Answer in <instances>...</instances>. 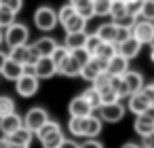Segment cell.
<instances>
[{
	"instance_id": "obj_4",
	"label": "cell",
	"mask_w": 154,
	"mask_h": 148,
	"mask_svg": "<svg viewBox=\"0 0 154 148\" xmlns=\"http://www.w3.org/2000/svg\"><path fill=\"white\" fill-rule=\"evenodd\" d=\"M131 36H135L141 45H150V40L154 36V21H146L137 15V21L131 28Z\"/></svg>"
},
{
	"instance_id": "obj_16",
	"label": "cell",
	"mask_w": 154,
	"mask_h": 148,
	"mask_svg": "<svg viewBox=\"0 0 154 148\" xmlns=\"http://www.w3.org/2000/svg\"><path fill=\"white\" fill-rule=\"evenodd\" d=\"M0 74H2V76H5L7 80H17V78H19L21 74H23V66L7 57V61H5L2 70H0Z\"/></svg>"
},
{
	"instance_id": "obj_43",
	"label": "cell",
	"mask_w": 154,
	"mask_h": 148,
	"mask_svg": "<svg viewBox=\"0 0 154 148\" xmlns=\"http://www.w3.org/2000/svg\"><path fill=\"white\" fill-rule=\"evenodd\" d=\"M72 13H74V7H72L70 2H68V5H63V7L57 11V21H59V24H63V21H66Z\"/></svg>"
},
{
	"instance_id": "obj_2",
	"label": "cell",
	"mask_w": 154,
	"mask_h": 148,
	"mask_svg": "<svg viewBox=\"0 0 154 148\" xmlns=\"http://www.w3.org/2000/svg\"><path fill=\"white\" fill-rule=\"evenodd\" d=\"M34 24H36L38 30L51 32V30L57 26V13H55L51 7H38L36 13H34Z\"/></svg>"
},
{
	"instance_id": "obj_50",
	"label": "cell",
	"mask_w": 154,
	"mask_h": 148,
	"mask_svg": "<svg viewBox=\"0 0 154 148\" xmlns=\"http://www.w3.org/2000/svg\"><path fill=\"white\" fill-rule=\"evenodd\" d=\"M82 2H87V0H70V5H72L74 9H76L78 5H82Z\"/></svg>"
},
{
	"instance_id": "obj_40",
	"label": "cell",
	"mask_w": 154,
	"mask_h": 148,
	"mask_svg": "<svg viewBox=\"0 0 154 148\" xmlns=\"http://www.w3.org/2000/svg\"><path fill=\"white\" fill-rule=\"evenodd\" d=\"M108 83H110V74L103 70V72H99V74L93 78L91 87H95V89H103V87H108Z\"/></svg>"
},
{
	"instance_id": "obj_12",
	"label": "cell",
	"mask_w": 154,
	"mask_h": 148,
	"mask_svg": "<svg viewBox=\"0 0 154 148\" xmlns=\"http://www.w3.org/2000/svg\"><path fill=\"white\" fill-rule=\"evenodd\" d=\"M129 70V59L125 57V55H120V53H114L110 59H108V66H106V72L108 74H125Z\"/></svg>"
},
{
	"instance_id": "obj_21",
	"label": "cell",
	"mask_w": 154,
	"mask_h": 148,
	"mask_svg": "<svg viewBox=\"0 0 154 148\" xmlns=\"http://www.w3.org/2000/svg\"><path fill=\"white\" fill-rule=\"evenodd\" d=\"M133 129H135L137 135L143 137V135H148V133L154 131V121L148 118L146 114H137V116H135V123H133Z\"/></svg>"
},
{
	"instance_id": "obj_32",
	"label": "cell",
	"mask_w": 154,
	"mask_h": 148,
	"mask_svg": "<svg viewBox=\"0 0 154 148\" xmlns=\"http://www.w3.org/2000/svg\"><path fill=\"white\" fill-rule=\"evenodd\" d=\"M82 97L91 104V108H93V110H97V108L101 106V102H99V91H97L95 87H89V89L82 93Z\"/></svg>"
},
{
	"instance_id": "obj_47",
	"label": "cell",
	"mask_w": 154,
	"mask_h": 148,
	"mask_svg": "<svg viewBox=\"0 0 154 148\" xmlns=\"http://www.w3.org/2000/svg\"><path fill=\"white\" fill-rule=\"evenodd\" d=\"M143 148H154V131L143 135Z\"/></svg>"
},
{
	"instance_id": "obj_30",
	"label": "cell",
	"mask_w": 154,
	"mask_h": 148,
	"mask_svg": "<svg viewBox=\"0 0 154 148\" xmlns=\"http://www.w3.org/2000/svg\"><path fill=\"white\" fill-rule=\"evenodd\" d=\"M125 13H127V2H125V0H112V2H110V17L114 21L120 19Z\"/></svg>"
},
{
	"instance_id": "obj_46",
	"label": "cell",
	"mask_w": 154,
	"mask_h": 148,
	"mask_svg": "<svg viewBox=\"0 0 154 148\" xmlns=\"http://www.w3.org/2000/svg\"><path fill=\"white\" fill-rule=\"evenodd\" d=\"M78 148H103V144H101V142H97L95 137H87V142L78 144Z\"/></svg>"
},
{
	"instance_id": "obj_15",
	"label": "cell",
	"mask_w": 154,
	"mask_h": 148,
	"mask_svg": "<svg viewBox=\"0 0 154 148\" xmlns=\"http://www.w3.org/2000/svg\"><path fill=\"white\" fill-rule=\"evenodd\" d=\"M122 80H125V87H127V93H129V95L135 93V91H139V89L143 87V76H141L139 72L127 70V72L122 74Z\"/></svg>"
},
{
	"instance_id": "obj_19",
	"label": "cell",
	"mask_w": 154,
	"mask_h": 148,
	"mask_svg": "<svg viewBox=\"0 0 154 148\" xmlns=\"http://www.w3.org/2000/svg\"><path fill=\"white\" fill-rule=\"evenodd\" d=\"M57 74H63V76H80V66H78V61L72 55H68L57 66Z\"/></svg>"
},
{
	"instance_id": "obj_14",
	"label": "cell",
	"mask_w": 154,
	"mask_h": 148,
	"mask_svg": "<svg viewBox=\"0 0 154 148\" xmlns=\"http://www.w3.org/2000/svg\"><path fill=\"white\" fill-rule=\"evenodd\" d=\"M23 123H21V116L17 112H11L7 116H0V131H2L5 135H11L15 129H19Z\"/></svg>"
},
{
	"instance_id": "obj_41",
	"label": "cell",
	"mask_w": 154,
	"mask_h": 148,
	"mask_svg": "<svg viewBox=\"0 0 154 148\" xmlns=\"http://www.w3.org/2000/svg\"><path fill=\"white\" fill-rule=\"evenodd\" d=\"M135 21H137V17H135V15H131V13H125V15H122L120 19H116L114 24H116V26H120V28H129V30H131V28L135 26Z\"/></svg>"
},
{
	"instance_id": "obj_28",
	"label": "cell",
	"mask_w": 154,
	"mask_h": 148,
	"mask_svg": "<svg viewBox=\"0 0 154 148\" xmlns=\"http://www.w3.org/2000/svg\"><path fill=\"white\" fill-rule=\"evenodd\" d=\"M110 2H112V0H91L93 15L95 17H108L110 15Z\"/></svg>"
},
{
	"instance_id": "obj_22",
	"label": "cell",
	"mask_w": 154,
	"mask_h": 148,
	"mask_svg": "<svg viewBox=\"0 0 154 148\" xmlns=\"http://www.w3.org/2000/svg\"><path fill=\"white\" fill-rule=\"evenodd\" d=\"M101 127H103V121L95 114H89L87 125H85V137H97L101 133Z\"/></svg>"
},
{
	"instance_id": "obj_55",
	"label": "cell",
	"mask_w": 154,
	"mask_h": 148,
	"mask_svg": "<svg viewBox=\"0 0 154 148\" xmlns=\"http://www.w3.org/2000/svg\"><path fill=\"white\" fill-rule=\"evenodd\" d=\"M150 59L154 61V47H152V53H150Z\"/></svg>"
},
{
	"instance_id": "obj_13",
	"label": "cell",
	"mask_w": 154,
	"mask_h": 148,
	"mask_svg": "<svg viewBox=\"0 0 154 148\" xmlns=\"http://www.w3.org/2000/svg\"><path fill=\"white\" fill-rule=\"evenodd\" d=\"M68 110H70V116H89V114H93V108H91V104H89V102H87L82 95L74 97V99L70 102Z\"/></svg>"
},
{
	"instance_id": "obj_27",
	"label": "cell",
	"mask_w": 154,
	"mask_h": 148,
	"mask_svg": "<svg viewBox=\"0 0 154 148\" xmlns=\"http://www.w3.org/2000/svg\"><path fill=\"white\" fill-rule=\"evenodd\" d=\"M61 140H63V133H61V129H57V131L47 133V135L40 140V144H42V148H59Z\"/></svg>"
},
{
	"instance_id": "obj_58",
	"label": "cell",
	"mask_w": 154,
	"mask_h": 148,
	"mask_svg": "<svg viewBox=\"0 0 154 148\" xmlns=\"http://www.w3.org/2000/svg\"><path fill=\"white\" fill-rule=\"evenodd\" d=\"M152 87H154V83H152Z\"/></svg>"
},
{
	"instance_id": "obj_48",
	"label": "cell",
	"mask_w": 154,
	"mask_h": 148,
	"mask_svg": "<svg viewBox=\"0 0 154 148\" xmlns=\"http://www.w3.org/2000/svg\"><path fill=\"white\" fill-rule=\"evenodd\" d=\"M59 148H78V144L74 142V140H61V144H59Z\"/></svg>"
},
{
	"instance_id": "obj_34",
	"label": "cell",
	"mask_w": 154,
	"mask_h": 148,
	"mask_svg": "<svg viewBox=\"0 0 154 148\" xmlns=\"http://www.w3.org/2000/svg\"><path fill=\"white\" fill-rule=\"evenodd\" d=\"M11 112H15V102L9 95H0V116H7Z\"/></svg>"
},
{
	"instance_id": "obj_25",
	"label": "cell",
	"mask_w": 154,
	"mask_h": 148,
	"mask_svg": "<svg viewBox=\"0 0 154 148\" xmlns=\"http://www.w3.org/2000/svg\"><path fill=\"white\" fill-rule=\"evenodd\" d=\"M85 125H87V116H70L68 131L76 137H85Z\"/></svg>"
},
{
	"instance_id": "obj_37",
	"label": "cell",
	"mask_w": 154,
	"mask_h": 148,
	"mask_svg": "<svg viewBox=\"0 0 154 148\" xmlns=\"http://www.w3.org/2000/svg\"><path fill=\"white\" fill-rule=\"evenodd\" d=\"M57 129H61V127H59V123H55V121H51V118H49L47 123H42V127L36 131V135H38V140H42L47 133H51V131H57Z\"/></svg>"
},
{
	"instance_id": "obj_3",
	"label": "cell",
	"mask_w": 154,
	"mask_h": 148,
	"mask_svg": "<svg viewBox=\"0 0 154 148\" xmlns=\"http://www.w3.org/2000/svg\"><path fill=\"white\" fill-rule=\"evenodd\" d=\"M47 121H49V112H47L45 108H30V110L26 112V116L21 118L23 127H28L32 133H36V131L42 127V123H47Z\"/></svg>"
},
{
	"instance_id": "obj_7",
	"label": "cell",
	"mask_w": 154,
	"mask_h": 148,
	"mask_svg": "<svg viewBox=\"0 0 154 148\" xmlns=\"http://www.w3.org/2000/svg\"><path fill=\"white\" fill-rule=\"evenodd\" d=\"M9 59H13V61H17V64H28V61H36L38 59V53L34 51V47H28V45H19V47H13L11 49V53L7 55Z\"/></svg>"
},
{
	"instance_id": "obj_56",
	"label": "cell",
	"mask_w": 154,
	"mask_h": 148,
	"mask_svg": "<svg viewBox=\"0 0 154 148\" xmlns=\"http://www.w3.org/2000/svg\"><path fill=\"white\" fill-rule=\"evenodd\" d=\"M150 45H152V47H154V36H152V40H150Z\"/></svg>"
},
{
	"instance_id": "obj_11",
	"label": "cell",
	"mask_w": 154,
	"mask_h": 148,
	"mask_svg": "<svg viewBox=\"0 0 154 148\" xmlns=\"http://www.w3.org/2000/svg\"><path fill=\"white\" fill-rule=\"evenodd\" d=\"M118 47V53L120 55H125L127 59H133V57H137L139 55V49H141V43L135 38V36H129V38H125L120 45H116Z\"/></svg>"
},
{
	"instance_id": "obj_53",
	"label": "cell",
	"mask_w": 154,
	"mask_h": 148,
	"mask_svg": "<svg viewBox=\"0 0 154 148\" xmlns=\"http://www.w3.org/2000/svg\"><path fill=\"white\" fill-rule=\"evenodd\" d=\"M0 148H9V142H7V137H2V140H0Z\"/></svg>"
},
{
	"instance_id": "obj_9",
	"label": "cell",
	"mask_w": 154,
	"mask_h": 148,
	"mask_svg": "<svg viewBox=\"0 0 154 148\" xmlns=\"http://www.w3.org/2000/svg\"><path fill=\"white\" fill-rule=\"evenodd\" d=\"M34 70H36V78L38 80H45V78H51L57 74V66L53 64L51 57H38L34 61Z\"/></svg>"
},
{
	"instance_id": "obj_24",
	"label": "cell",
	"mask_w": 154,
	"mask_h": 148,
	"mask_svg": "<svg viewBox=\"0 0 154 148\" xmlns=\"http://www.w3.org/2000/svg\"><path fill=\"white\" fill-rule=\"evenodd\" d=\"M85 40H87V32L85 30L82 32H70V34H66V47H68V51L85 47Z\"/></svg>"
},
{
	"instance_id": "obj_31",
	"label": "cell",
	"mask_w": 154,
	"mask_h": 148,
	"mask_svg": "<svg viewBox=\"0 0 154 148\" xmlns=\"http://www.w3.org/2000/svg\"><path fill=\"white\" fill-rule=\"evenodd\" d=\"M15 15H17V13H13L9 7L0 5V28H7V26L15 24Z\"/></svg>"
},
{
	"instance_id": "obj_6",
	"label": "cell",
	"mask_w": 154,
	"mask_h": 148,
	"mask_svg": "<svg viewBox=\"0 0 154 148\" xmlns=\"http://www.w3.org/2000/svg\"><path fill=\"white\" fill-rule=\"evenodd\" d=\"M15 89H17V93L21 97H32L38 91V78L32 76V74H21L15 80Z\"/></svg>"
},
{
	"instance_id": "obj_1",
	"label": "cell",
	"mask_w": 154,
	"mask_h": 148,
	"mask_svg": "<svg viewBox=\"0 0 154 148\" xmlns=\"http://www.w3.org/2000/svg\"><path fill=\"white\" fill-rule=\"evenodd\" d=\"M2 36H5V43L9 45V49H13V47H19V45H28L30 32L23 24H11V26L5 28Z\"/></svg>"
},
{
	"instance_id": "obj_17",
	"label": "cell",
	"mask_w": 154,
	"mask_h": 148,
	"mask_svg": "<svg viewBox=\"0 0 154 148\" xmlns=\"http://www.w3.org/2000/svg\"><path fill=\"white\" fill-rule=\"evenodd\" d=\"M61 26H63L66 34H70V32H82V30L87 28V19H85V17H80V15L74 11V13H72V15H70Z\"/></svg>"
},
{
	"instance_id": "obj_54",
	"label": "cell",
	"mask_w": 154,
	"mask_h": 148,
	"mask_svg": "<svg viewBox=\"0 0 154 148\" xmlns=\"http://www.w3.org/2000/svg\"><path fill=\"white\" fill-rule=\"evenodd\" d=\"M5 43V36H2V28H0V45Z\"/></svg>"
},
{
	"instance_id": "obj_36",
	"label": "cell",
	"mask_w": 154,
	"mask_h": 148,
	"mask_svg": "<svg viewBox=\"0 0 154 148\" xmlns=\"http://www.w3.org/2000/svg\"><path fill=\"white\" fill-rule=\"evenodd\" d=\"M101 45V40H99V36L97 34H87V40H85V51L87 53H95L97 51V47Z\"/></svg>"
},
{
	"instance_id": "obj_42",
	"label": "cell",
	"mask_w": 154,
	"mask_h": 148,
	"mask_svg": "<svg viewBox=\"0 0 154 148\" xmlns=\"http://www.w3.org/2000/svg\"><path fill=\"white\" fill-rule=\"evenodd\" d=\"M127 2V13H131V15H139V11H141V5H143V0H125Z\"/></svg>"
},
{
	"instance_id": "obj_26",
	"label": "cell",
	"mask_w": 154,
	"mask_h": 148,
	"mask_svg": "<svg viewBox=\"0 0 154 148\" xmlns=\"http://www.w3.org/2000/svg\"><path fill=\"white\" fill-rule=\"evenodd\" d=\"M114 53H118V47H116L114 43H101L93 55H95V57H99V59H103V61H108Z\"/></svg>"
},
{
	"instance_id": "obj_10",
	"label": "cell",
	"mask_w": 154,
	"mask_h": 148,
	"mask_svg": "<svg viewBox=\"0 0 154 148\" xmlns=\"http://www.w3.org/2000/svg\"><path fill=\"white\" fill-rule=\"evenodd\" d=\"M150 104H152V99H150V97H148L141 89L129 95V110H131L135 116H137V114H141V112H143Z\"/></svg>"
},
{
	"instance_id": "obj_29",
	"label": "cell",
	"mask_w": 154,
	"mask_h": 148,
	"mask_svg": "<svg viewBox=\"0 0 154 148\" xmlns=\"http://www.w3.org/2000/svg\"><path fill=\"white\" fill-rule=\"evenodd\" d=\"M99 91V102L101 106L103 104H112V102H120V95L112 89V87H103V89H97Z\"/></svg>"
},
{
	"instance_id": "obj_57",
	"label": "cell",
	"mask_w": 154,
	"mask_h": 148,
	"mask_svg": "<svg viewBox=\"0 0 154 148\" xmlns=\"http://www.w3.org/2000/svg\"><path fill=\"white\" fill-rule=\"evenodd\" d=\"M2 2H5V0H0V5H2Z\"/></svg>"
},
{
	"instance_id": "obj_51",
	"label": "cell",
	"mask_w": 154,
	"mask_h": 148,
	"mask_svg": "<svg viewBox=\"0 0 154 148\" xmlns=\"http://www.w3.org/2000/svg\"><path fill=\"white\" fill-rule=\"evenodd\" d=\"M9 148H30V146H26V144H9Z\"/></svg>"
},
{
	"instance_id": "obj_49",
	"label": "cell",
	"mask_w": 154,
	"mask_h": 148,
	"mask_svg": "<svg viewBox=\"0 0 154 148\" xmlns=\"http://www.w3.org/2000/svg\"><path fill=\"white\" fill-rule=\"evenodd\" d=\"M5 61H7V53H2V51H0V70H2Z\"/></svg>"
},
{
	"instance_id": "obj_23",
	"label": "cell",
	"mask_w": 154,
	"mask_h": 148,
	"mask_svg": "<svg viewBox=\"0 0 154 148\" xmlns=\"http://www.w3.org/2000/svg\"><path fill=\"white\" fill-rule=\"evenodd\" d=\"M116 24L114 21H110V24H101L99 28H97V36H99V40L101 43H114V38H116Z\"/></svg>"
},
{
	"instance_id": "obj_20",
	"label": "cell",
	"mask_w": 154,
	"mask_h": 148,
	"mask_svg": "<svg viewBox=\"0 0 154 148\" xmlns=\"http://www.w3.org/2000/svg\"><path fill=\"white\" fill-rule=\"evenodd\" d=\"M32 135H34V133H32L28 127H23V125H21L19 129H15L11 135H5V137H7V142H9V144H26V146H30Z\"/></svg>"
},
{
	"instance_id": "obj_52",
	"label": "cell",
	"mask_w": 154,
	"mask_h": 148,
	"mask_svg": "<svg viewBox=\"0 0 154 148\" xmlns=\"http://www.w3.org/2000/svg\"><path fill=\"white\" fill-rule=\"evenodd\" d=\"M120 148H141V146H137V144H133V142H129V144H125V146H120Z\"/></svg>"
},
{
	"instance_id": "obj_18",
	"label": "cell",
	"mask_w": 154,
	"mask_h": 148,
	"mask_svg": "<svg viewBox=\"0 0 154 148\" xmlns=\"http://www.w3.org/2000/svg\"><path fill=\"white\" fill-rule=\"evenodd\" d=\"M34 51L38 53V57H49L53 51H55V47H57V43L51 38V36H45V38H38L34 45Z\"/></svg>"
},
{
	"instance_id": "obj_44",
	"label": "cell",
	"mask_w": 154,
	"mask_h": 148,
	"mask_svg": "<svg viewBox=\"0 0 154 148\" xmlns=\"http://www.w3.org/2000/svg\"><path fill=\"white\" fill-rule=\"evenodd\" d=\"M129 36H131V30H129V28H120V26H118V28H116V38H114V45H120V43H122L125 38H129Z\"/></svg>"
},
{
	"instance_id": "obj_35",
	"label": "cell",
	"mask_w": 154,
	"mask_h": 148,
	"mask_svg": "<svg viewBox=\"0 0 154 148\" xmlns=\"http://www.w3.org/2000/svg\"><path fill=\"white\" fill-rule=\"evenodd\" d=\"M68 55H70L68 47H66V45H63V47H59V45H57V47H55V51H53V53H51L49 57L53 59V64H55V66H59V64H61V61H63V59H66Z\"/></svg>"
},
{
	"instance_id": "obj_5",
	"label": "cell",
	"mask_w": 154,
	"mask_h": 148,
	"mask_svg": "<svg viewBox=\"0 0 154 148\" xmlns=\"http://www.w3.org/2000/svg\"><path fill=\"white\" fill-rule=\"evenodd\" d=\"M122 116H125V106L120 102H112V104L99 106V118L103 123H118Z\"/></svg>"
},
{
	"instance_id": "obj_39",
	"label": "cell",
	"mask_w": 154,
	"mask_h": 148,
	"mask_svg": "<svg viewBox=\"0 0 154 148\" xmlns=\"http://www.w3.org/2000/svg\"><path fill=\"white\" fill-rule=\"evenodd\" d=\"M70 55H72V57H74V59L78 61V66H80V68H82V66H85V64H87V61L91 59V53H87V51H85V47L70 51Z\"/></svg>"
},
{
	"instance_id": "obj_8",
	"label": "cell",
	"mask_w": 154,
	"mask_h": 148,
	"mask_svg": "<svg viewBox=\"0 0 154 148\" xmlns=\"http://www.w3.org/2000/svg\"><path fill=\"white\" fill-rule=\"evenodd\" d=\"M106 66H108V61H103V59H99V57L91 55V59L80 68V76H82L87 83H93V78H95L99 72H103V70H106Z\"/></svg>"
},
{
	"instance_id": "obj_45",
	"label": "cell",
	"mask_w": 154,
	"mask_h": 148,
	"mask_svg": "<svg viewBox=\"0 0 154 148\" xmlns=\"http://www.w3.org/2000/svg\"><path fill=\"white\" fill-rule=\"evenodd\" d=\"M2 5H5V7H9L13 13H19V11L23 9V0H5Z\"/></svg>"
},
{
	"instance_id": "obj_33",
	"label": "cell",
	"mask_w": 154,
	"mask_h": 148,
	"mask_svg": "<svg viewBox=\"0 0 154 148\" xmlns=\"http://www.w3.org/2000/svg\"><path fill=\"white\" fill-rule=\"evenodd\" d=\"M139 17L146 19V21H154V0H143L141 11H139Z\"/></svg>"
},
{
	"instance_id": "obj_38",
	"label": "cell",
	"mask_w": 154,
	"mask_h": 148,
	"mask_svg": "<svg viewBox=\"0 0 154 148\" xmlns=\"http://www.w3.org/2000/svg\"><path fill=\"white\" fill-rule=\"evenodd\" d=\"M74 11H76V13H78L80 17H85L87 21H89L91 17H95V15H93V5H91V0H87V2H82V5H78V7H76Z\"/></svg>"
}]
</instances>
